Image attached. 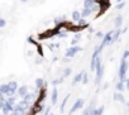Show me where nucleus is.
<instances>
[{"instance_id":"f257e3e1","label":"nucleus","mask_w":129,"mask_h":115,"mask_svg":"<svg viewBox=\"0 0 129 115\" xmlns=\"http://www.w3.org/2000/svg\"><path fill=\"white\" fill-rule=\"evenodd\" d=\"M96 77H95V84L96 85H100V81L104 76V65L101 63V57H99L98 61H96Z\"/></svg>"},{"instance_id":"f03ea898","label":"nucleus","mask_w":129,"mask_h":115,"mask_svg":"<svg viewBox=\"0 0 129 115\" xmlns=\"http://www.w3.org/2000/svg\"><path fill=\"white\" fill-rule=\"evenodd\" d=\"M128 68H129V63L126 60H123L121 58V62H120V67H119V80L120 81H124L126 79V72H128Z\"/></svg>"},{"instance_id":"7ed1b4c3","label":"nucleus","mask_w":129,"mask_h":115,"mask_svg":"<svg viewBox=\"0 0 129 115\" xmlns=\"http://www.w3.org/2000/svg\"><path fill=\"white\" fill-rule=\"evenodd\" d=\"M81 51H82V48L80 46H71L66 49V52H64V57H67V58H74V57Z\"/></svg>"},{"instance_id":"20e7f679","label":"nucleus","mask_w":129,"mask_h":115,"mask_svg":"<svg viewBox=\"0 0 129 115\" xmlns=\"http://www.w3.org/2000/svg\"><path fill=\"white\" fill-rule=\"evenodd\" d=\"M113 32L114 30H110V32H108L106 34H104V37H103V41H101V43L99 44V47H100V49L103 51L106 46H110L111 44V37H113Z\"/></svg>"},{"instance_id":"39448f33","label":"nucleus","mask_w":129,"mask_h":115,"mask_svg":"<svg viewBox=\"0 0 129 115\" xmlns=\"http://www.w3.org/2000/svg\"><path fill=\"white\" fill-rule=\"evenodd\" d=\"M84 105H85V100H84V99H77V100L74 102V105H72L70 112L74 115V112H76L77 110H81V109L84 107Z\"/></svg>"},{"instance_id":"423d86ee","label":"nucleus","mask_w":129,"mask_h":115,"mask_svg":"<svg viewBox=\"0 0 129 115\" xmlns=\"http://www.w3.org/2000/svg\"><path fill=\"white\" fill-rule=\"evenodd\" d=\"M32 114H39V112H43V110H44V105L42 104V102H39V101H36L34 104H33V106H32Z\"/></svg>"},{"instance_id":"0eeeda50","label":"nucleus","mask_w":129,"mask_h":115,"mask_svg":"<svg viewBox=\"0 0 129 115\" xmlns=\"http://www.w3.org/2000/svg\"><path fill=\"white\" fill-rule=\"evenodd\" d=\"M37 97H38L37 94H34V92H28V94L23 97V100H25V101L30 105V104H34V102H36V99H37Z\"/></svg>"},{"instance_id":"6e6552de","label":"nucleus","mask_w":129,"mask_h":115,"mask_svg":"<svg viewBox=\"0 0 129 115\" xmlns=\"http://www.w3.org/2000/svg\"><path fill=\"white\" fill-rule=\"evenodd\" d=\"M28 92H29V87H28L27 85H23V86L18 87V90H17V95H18L19 97H22V99H23Z\"/></svg>"},{"instance_id":"1a4fd4ad","label":"nucleus","mask_w":129,"mask_h":115,"mask_svg":"<svg viewBox=\"0 0 129 115\" xmlns=\"http://www.w3.org/2000/svg\"><path fill=\"white\" fill-rule=\"evenodd\" d=\"M57 100H58V90L56 86H53V90L51 92V104L52 105H56L57 104Z\"/></svg>"},{"instance_id":"9d476101","label":"nucleus","mask_w":129,"mask_h":115,"mask_svg":"<svg viewBox=\"0 0 129 115\" xmlns=\"http://www.w3.org/2000/svg\"><path fill=\"white\" fill-rule=\"evenodd\" d=\"M113 99H114L115 101H118V102H121V104H125V97H124V95H123V92H119V91H116V92H114V95H113Z\"/></svg>"},{"instance_id":"9b49d317","label":"nucleus","mask_w":129,"mask_h":115,"mask_svg":"<svg viewBox=\"0 0 129 115\" xmlns=\"http://www.w3.org/2000/svg\"><path fill=\"white\" fill-rule=\"evenodd\" d=\"M84 73H85V71H81V72H79L77 75H75V77H74V80H72V86H75V85H77L79 82L82 81Z\"/></svg>"},{"instance_id":"f8f14e48","label":"nucleus","mask_w":129,"mask_h":115,"mask_svg":"<svg viewBox=\"0 0 129 115\" xmlns=\"http://www.w3.org/2000/svg\"><path fill=\"white\" fill-rule=\"evenodd\" d=\"M2 111H3V114H4V115H9V114H12V112L14 111V106L7 102V104H5V106L2 109Z\"/></svg>"},{"instance_id":"ddd939ff","label":"nucleus","mask_w":129,"mask_h":115,"mask_svg":"<svg viewBox=\"0 0 129 115\" xmlns=\"http://www.w3.org/2000/svg\"><path fill=\"white\" fill-rule=\"evenodd\" d=\"M80 13H81V18H87L94 13V10H92V8H84Z\"/></svg>"},{"instance_id":"4468645a","label":"nucleus","mask_w":129,"mask_h":115,"mask_svg":"<svg viewBox=\"0 0 129 115\" xmlns=\"http://www.w3.org/2000/svg\"><path fill=\"white\" fill-rule=\"evenodd\" d=\"M123 33V30L121 29H116V30H114L113 32V37H111V44L113 43H115L118 39H119V37H120V34Z\"/></svg>"},{"instance_id":"2eb2a0df","label":"nucleus","mask_w":129,"mask_h":115,"mask_svg":"<svg viewBox=\"0 0 129 115\" xmlns=\"http://www.w3.org/2000/svg\"><path fill=\"white\" fill-rule=\"evenodd\" d=\"M46 86H47V84L44 82L43 79H36V87H37V90H42Z\"/></svg>"},{"instance_id":"dca6fc26","label":"nucleus","mask_w":129,"mask_h":115,"mask_svg":"<svg viewBox=\"0 0 129 115\" xmlns=\"http://www.w3.org/2000/svg\"><path fill=\"white\" fill-rule=\"evenodd\" d=\"M121 24H123V17H121V15H116V18L114 19V25H115V28L119 29V28L121 27Z\"/></svg>"},{"instance_id":"f3484780","label":"nucleus","mask_w":129,"mask_h":115,"mask_svg":"<svg viewBox=\"0 0 129 115\" xmlns=\"http://www.w3.org/2000/svg\"><path fill=\"white\" fill-rule=\"evenodd\" d=\"M115 89H116V91H119V92H123L124 90H125V84H124V81H118L116 82V85H115Z\"/></svg>"},{"instance_id":"a211bd4d","label":"nucleus","mask_w":129,"mask_h":115,"mask_svg":"<svg viewBox=\"0 0 129 115\" xmlns=\"http://www.w3.org/2000/svg\"><path fill=\"white\" fill-rule=\"evenodd\" d=\"M18 97H19L18 95H13V96H8V97H7V102L14 106V105H15V102H17V99H18Z\"/></svg>"},{"instance_id":"6ab92c4d","label":"nucleus","mask_w":129,"mask_h":115,"mask_svg":"<svg viewBox=\"0 0 129 115\" xmlns=\"http://www.w3.org/2000/svg\"><path fill=\"white\" fill-rule=\"evenodd\" d=\"M80 18H81V13H80L79 10H74L72 14H71V19H72L74 22H77Z\"/></svg>"},{"instance_id":"aec40b11","label":"nucleus","mask_w":129,"mask_h":115,"mask_svg":"<svg viewBox=\"0 0 129 115\" xmlns=\"http://www.w3.org/2000/svg\"><path fill=\"white\" fill-rule=\"evenodd\" d=\"M8 87H9V90H13V91H15L17 92V90H18V82L17 81H10V82H8Z\"/></svg>"},{"instance_id":"412c9836","label":"nucleus","mask_w":129,"mask_h":115,"mask_svg":"<svg viewBox=\"0 0 129 115\" xmlns=\"http://www.w3.org/2000/svg\"><path fill=\"white\" fill-rule=\"evenodd\" d=\"M104 110H105V107H104V105H101V106L96 107L91 115H103V114H104Z\"/></svg>"},{"instance_id":"4be33fe9","label":"nucleus","mask_w":129,"mask_h":115,"mask_svg":"<svg viewBox=\"0 0 129 115\" xmlns=\"http://www.w3.org/2000/svg\"><path fill=\"white\" fill-rule=\"evenodd\" d=\"M9 91V87H8V84H2L0 85V94H3V95H7Z\"/></svg>"},{"instance_id":"5701e85b","label":"nucleus","mask_w":129,"mask_h":115,"mask_svg":"<svg viewBox=\"0 0 129 115\" xmlns=\"http://www.w3.org/2000/svg\"><path fill=\"white\" fill-rule=\"evenodd\" d=\"M69 99H70V94L66 95V97L63 99V101H62V104H61V107H59V111H61V112L64 111V107H66V104H67V100H69Z\"/></svg>"},{"instance_id":"b1692460","label":"nucleus","mask_w":129,"mask_h":115,"mask_svg":"<svg viewBox=\"0 0 129 115\" xmlns=\"http://www.w3.org/2000/svg\"><path fill=\"white\" fill-rule=\"evenodd\" d=\"M96 2H98V0H85V2H84V8H91Z\"/></svg>"},{"instance_id":"393cba45","label":"nucleus","mask_w":129,"mask_h":115,"mask_svg":"<svg viewBox=\"0 0 129 115\" xmlns=\"http://www.w3.org/2000/svg\"><path fill=\"white\" fill-rule=\"evenodd\" d=\"M58 38H67V35H69V33L66 32V30H59V32H56L54 33Z\"/></svg>"},{"instance_id":"a878e982","label":"nucleus","mask_w":129,"mask_h":115,"mask_svg":"<svg viewBox=\"0 0 129 115\" xmlns=\"http://www.w3.org/2000/svg\"><path fill=\"white\" fill-rule=\"evenodd\" d=\"M71 72H72V70H71L70 67H67V68H64V70H63V73H62V77H63V79H66V77H69V76L71 75Z\"/></svg>"},{"instance_id":"bb28decb","label":"nucleus","mask_w":129,"mask_h":115,"mask_svg":"<svg viewBox=\"0 0 129 115\" xmlns=\"http://www.w3.org/2000/svg\"><path fill=\"white\" fill-rule=\"evenodd\" d=\"M64 20H66V18L62 15V17H57V18L54 19V23H56V25H59V24L62 25V23H63Z\"/></svg>"},{"instance_id":"cd10ccee","label":"nucleus","mask_w":129,"mask_h":115,"mask_svg":"<svg viewBox=\"0 0 129 115\" xmlns=\"http://www.w3.org/2000/svg\"><path fill=\"white\" fill-rule=\"evenodd\" d=\"M63 80H64V79H63V77L61 76L59 79H56V80H54V81L52 82V85H53V86H57V85H59V84H62V82H63Z\"/></svg>"},{"instance_id":"c85d7f7f","label":"nucleus","mask_w":129,"mask_h":115,"mask_svg":"<svg viewBox=\"0 0 129 115\" xmlns=\"http://www.w3.org/2000/svg\"><path fill=\"white\" fill-rule=\"evenodd\" d=\"M125 7V2H121V3H116V5H115V9L116 10H121L123 8Z\"/></svg>"},{"instance_id":"c756f323","label":"nucleus","mask_w":129,"mask_h":115,"mask_svg":"<svg viewBox=\"0 0 129 115\" xmlns=\"http://www.w3.org/2000/svg\"><path fill=\"white\" fill-rule=\"evenodd\" d=\"M81 82H82L84 85H86V84H89V75H87L86 72L84 73V77H82V81H81Z\"/></svg>"},{"instance_id":"7c9ffc66","label":"nucleus","mask_w":129,"mask_h":115,"mask_svg":"<svg viewBox=\"0 0 129 115\" xmlns=\"http://www.w3.org/2000/svg\"><path fill=\"white\" fill-rule=\"evenodd\" d=\"M7 104V99H0V110H2Z\"/></svg>"},{"instance_id":"2f4dec72","label":"nucleus","mask_w":129,"mask_h":115,"mask_svg":"<svg viewBox=\"0 0 129 115\" xmlns=\"http://www.w3.org/2000/svg\"><path fill=\"white\" fill-rule=\"evenodd\" d=\"M7 25V20L4 18H0V28H4Z\"/></svg>"},{"instance_id":"473e14b6","label":"nucleus","mask_w":129,"mask_h":115,"mask_svg":"<svg viewBox=\"0 0 129 115\" xmlns=\"http://www.w3.org/2000/svg\"><path fill=\"white\" fill-rule=\"evenodd\" d=\"M128 57H129V51L126 49V51H124V53H123V57H121V58H123V60H126Z\"/></svg>"},{"instance_id":"72a5a7b5","label":"nucleus","mask_w":129,"mask_h":115,"mask_svg":"<svg viewBox=\"0 0 129 115\" xmlns=\"http://www.w3.org/2000/svg\"><path fill=\"white\" fill-rule=\"evenodd\" d=\"M124 84H125V89L129 90V79H125L124 80Z\"/></svg>"},{"instance_id":"f704fd0d","label":"nucleus","mask_w":129,"mask_h":115,"mask_svg":"<svg viewBox=\"0 0 129 115\" xmlns=\"http://www.w3.org/2000/svg\"><path fill=\"white\" fill-rule=\"evenodd\" d=\"M77 43H79V41H77L76 38H74V39L71 41V46H77Z\"/></svg>"},{"instance_id":"c9c22d12","label":"nucleus","mask_w":129,"mask_h":115,"mask_svg":"<svg viewBox=\"0 0 129 115\" xmlns=\"http://www.w3.org/2000/svg\"><path fill=\"white\" fill-rule=\"evenodd\" d=\"M96 37H98V38H103V37H104V33H101V32H98V33H96Z\"/></svg>"},{"instance_id":"e433bc0d","label":"nucleus","mask_w":129,"mask_h":115,"mask_svg":"<svg viewBox=\"0 0 129 115\" xmlns=\"http://www.w3.org/2000/svg\"><path fill=\"white\" fill-rule=\"evenodd\" d=\"M75 38H76L77 41H80V39H81V34H80V33H77V34L75 35Z\"/></svg>"},{"instance_id":"4c0bfd02","label":"nucleus","mask_w":129,"mask_h":115,"mask_svg":"<svg viewBox=\"0 0 129 115\" xmlns=\"http://www.w3.org/2000/svg\"><path fill=\"white\" fill-rule=\"evenodd\" d=\"M0 99H5V95H3V94H0Z\"/></svg>"},{"instance_id":"58836bf2","label":"nucleus","mask_w":129,"mask_h":115,"mask_svg":"<svg viewBox=\"0 0 129 115\" xmlns=\"http://www.w3.org/2000/svg\"><path fill=\"white\" fill-rule=\"evenodd\" d=\"M126 107H128V112H129V102H126Z\"/></svg>"},{"instance_id":"ea45409f","label":"nucleus","mask_w":129,"mask_h":115,"mask_svg":"<svg viewBox=\"0 0 129 115\" xmlns=\"http://www.w3.org/2000/svg\"><path fill=\"white\" fill-rule=\"evenodd\" d=\"M20 2H22V3H27V2H28V0H20Z\"/></svg>"},{"instance_id":"a19ab883","label":"nucleus","mask_w":129,"mask_h":115,"mask_svg":"<svg viewBox=\"0 0 129 115\" xmlns=\"http://www.w3.org/2000/svg\"><path fill=\"white\" fill-rule=\"evenodd\" d=\"M121 2H124V0H116V3H121Z\"/></svg>"},{"instance_id":"79ce46f5","label":"nucleus","mask_w":129,"mask_h":115,"mask_svg":"<svg viewBox=\"0 0 129 115\" xmlns=\"http://www.w3.org/2000/svg\"><path fill=\"white\" fill-rule=\"evenodd\" d=\"M9 115H13V114H9Z\"/></svg>"},{"instance_id":"37998d69","label":"nucleus","mask_w":129,"mask_h":115,"mask_svg":"<svg viewBox=\"0 0 129 115\" xmlns=\"http://www.w3.org/2000/svg\"><path fill=\"white\" fill-rule=\"evenodd\" d=\"M128 91H129V90H128Z\"/></svg>"},{"instance_id":"c03bdc74","label":"nucleus","mask_w":129,"mask_h":115,"mask_svg":"<svg viewBox=\"0 0 129 115\" xmlns=\"http://www.w3.org/2000/svg\"><path fill=\"white\" fill-rule=\"evenodd\" d=\"M51 115H52V114H51Z\"/></svg>"}]
</instances>
